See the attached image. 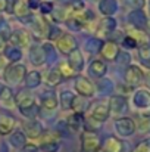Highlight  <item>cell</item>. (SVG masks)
Instances as JSON below:
<instances>
[{
	"mask_svg": "<svg viewBox=\"0 0 150 152\" xmlns=\"http://www.w3.org/2000/svg\"><path fill=\"white\" fill-rule=\"evenodd\" d=\"M25 75H27L25 65L24 64H18V62L7 65L4 68V71H3V80L6 81V84H12V86L19 84L21 81H24Z\"/></svg>",
	"mask_w": 150,
	"mask_h": 152,
	"instance_id": "cell-1",
	"label": "cell"
},
{
	"mask_svg": "<svg viewBox=\"0 0 150 152\" xmlns=\"http://www.w3.org/2000/svg\"><path fill=\"white\" fill-rule=\"evenodd\" d=\"M101 148V140L97 133L93 130H86L81 134V149L83 152H99Z\"/></svg>",
	"mask_w": 150,
	"mask_h": 152,
	"instance_id": "cell-2",
	"label": "cell"
},
{
	"mask_svg": "<svg viewBox=\"0 0 150 152\" xmlns=\"http://www.w3.org/2000/svg\"><path fill=\"white\" fill-rule=\"evenodd\" d=\"M115 129H116L119 136H124V137L133 136L136 132V123L130 117H122V118H118L115 121Z\"/></svg>",
	"mask_w": 150,
	"mask_h": 152,
	"instance_id": "cell-3",
	"label": "cell"
},
{
	"mask_svg": "<svg viewBox=\"0 0 150 152\" xmlns=\"http://www.w3.org/2000/svg\"><path fill=\"white\" fill-rule=\"evenodd\" d=\"M91 120H94L96 123H104L109 115H110V109H109V103L106 102H97L94 103L93 109H91Z\"/></svg>",
	"mask_w": 150,
	"mask_h": 152,
	"instance_id": "cell-4",
	"label": "cell"
},
{
	"mask_svg": "<svg viewBox=\"0 0 150 152\" xmlns=\"http://www.w3.org/2000/svg\"><path fill=\"white\" fill-rule=\"evenodd\" d=\"M56 46H57V49L62 52V53L69 55L71 52H74L77 49V40L71 34H62L56 40Z\"/></svg>",
	"mask_w": 150,
	"mask_h": 152,
	"instance_id": "cell-5",
	"label": "cell"
},
{
	"mask_svg": "<svg viewBox=\"0 0 150 152\" xmlns=\"http://www.w3.org/2000/svg\"><path fill=\"white\" fill-rule=\"evenodd\" d=\"M143 80V71L137 65H130L125 71V83L128 87H136Z\"/></svg>",
	"mask_w": 150,
	"mask_h": 152,
	"instance_id": "cell-6",
	"label": "cell"
},
{
	"mask_svg": "<svg viewBox=\"0 0 150 152\" xmlns=\"http://www.w3.org/2000/svg\"><path fill=\"white\" fill-rule=\"evenodd\" d=\"M75 90L78 92L80 96L91 98L93 93H94V86L87 77H78L75 80Z\"/></svg>",
	"mask_w": 150,
	"mask_h": 152,
	"instance_id": "cell-7",
	"label": "cell"
},
{
	"mask_svg": "<svg viewBox=\"0 0 150 152\" xmlns=\"http://www.w3.org/2000/svg\"><path fill=\"white\" fill-rule=\"evenodd\" d=\"M128 108V102L125 96H121V95H115L110 98L109 101V109H110V114L113 115H121L127 111Z\"/></svg>",
	"mask_w": 150,
	"mask_h": 152,
	"instance_id": "cell-8",
	"label": "cell"
},
{
	"mask_svg": "<svg viewBox=\"0 0 150 152\" xmlns=\"http://www.w3.org/2000/svg\"><path fill=\"white\" fill-rule=\"evenodd\" d=\"M16 126V118L7 112H1L0 114V134L1 136H7L15 130Z\"/></svg>",
	"mask_w": 150,
	"mask_h": 152,
	"instance_id": "cell-9",
	"label": "cell"
},
{
	"mask_svg": "<svg viewBox=\"0 0 150 152\" xmlns=\"http://www.w3.org/2000/svg\"><path fill=\"white\" fill-rule=\"evenodd\" d=\"M24 134L30 139H38L41 137V134L44 133V127L41 126V123L36 121V120H31L28 123L24 124Z\"/></svg>",
	"mask_w": 150,
	"mask_h": 152,
	"instance_id": "cell-10",
	"label": "cell"
},
{
	"mask_svg": "<svg viewBox=\"0 0 150 152\" xmlns=\"http://www.w3.org/2000/svg\"><path fill=\"white\" fill-rule=\"evenodd\" d=\"M15 105L18 106V109H24V108H28V106H33L36 105L34 102V96L30 93L28 89H22L16 93L15 96Z\"/></svg>",
	"mask_w": 150,
	"mask_h": 152,
	"instance_id": "cell-11",
	"label": "cell"
},
{
	"mask_svg": "<svg viewBox=\"0 0 150 152\" xmlns=\"http://www.w3.org/2000/svg\"><path fill=\"white\" fill-rule=\"evenodd\" d=\"M128 22L131 25H134V28H138V30H143L147 27V16L143 10L140 9H136L133 12H130L128 15Z\"/></svg>",
	"mask_w": 150,
	"mask_h": 152,
	"instance_id": "cell-12",
	"label": "cell"
},
{
	"mask_svg": "<svg viewBox=\"0 0 150 152\" xmlns=\"http://www.w3.org/2000/svg\"><path fill=\"white\" fill-rule=\"evenodd\" d=\"M9 43L12 46H16V48H25L30 45V34L25 30H16L10 34Z\"/></svg>",
	"mask_w": 150,
	"mask_h": 152,
	"instance_id": "cell-13",
	"label": "cell"
},
{
	"mask_svg": "<svg viewBox=\"0 0 150 152\" xmlns=\"http://www.w3.org/2000/svg\"><path fill=\"white\" fill-rule=\"evenodd\" d=\"M133 102L136 105V108L138 109H147L150 108V92L149 90H144V89H140L134 93L133 96Z\"/></svg>",
	"mask_w": 150,
	"mask_h": 152,
	"instance_id": "cell-14",
	"label": "cell"
},
{
	"mask_svg": "<svg viewBox=\"0 0 150 152\" xmlns=\"http://www.w3.org/2000/svg\"><path fill=\"white\" fill-rule=\"evenodd\" d=\"M30 61L36 65V66H40L46 62V53L44 49L38 45H33L30 48Z\"/></svg>",
	"mask_w": 150,
	"mask_h": 152,
	"instance_id": "cell-15",
	"label": "cell"
},
{
	"mask_svg": "<svg viewBox=\"0 0 150 152\" xmlns=\"http://www.w3.org/2000/svg\"><path fill=\"white\" fill-rule=\"evenodd\" d=\"M100 53H101L103 59H106V61H115L118 58V55H119L118 45L115 42H106V43H103V48H101Z\"/></svg>",
	"mask_w": 150,
	"mask_h": 152,
	"instance_id": "cell-16",
	"label": "cell"
},
{
	"mask_svg": "<svg viewBox=\"0 0 150 152\" xmlns=\"http://www.w3.org/2000/svg\"><path fill=\"white\" fill-rule=\"evenodd\" d=\"M12 12H13L18 18H21V19H24V21L30 19V15H31V13H30V7H28V4H27L25 0H16V1H13Z\"/></svg>",
	"mask_w": 150,
	"mask_h": 152,
	"instance_id": "cell-17",
	"label": "cell"
},
{
	"mask_svg": "<svg viewBox=\"0 0 150 152\" xmlns=\"http://www.w3.org/2000/svg\"><path fill=\"white\" fill-rule=\"evenodd\" d=\"M68 64H69V66H71L75 72H77V71H81V69L84 68V58H83L81 52L78 50V49H75L74 52L69 53Z\"/></svg>",
	"mask_w": 150,
	"mask_h": 152,
	"instance_id": "cell-18",
	"label": "cell"
},
{
	"mask_svg": "<svg viewBox=\"0 0 150 152\" xmlns=\"http://www.w3.org/2000/svg\"><path fill=\"white\" fill-rule=\"evenodd\" d=\"M49 27L50 25H46L44 21L41 18H34L33 19V33L37 39H41L44 36L49 34Z\"/></svg>",
	"mask_w": 150,
	"mask_h": 152,
	"instance_id": "cell-19",
	"label": "cell"
},
{
	"mask_svg": "<svg viewBox=\"0 0 150 152\" xmlns=\"http://www.w3.org/2000/svg\"><path fill=\"white\" fill-rule=\"evenodd\" d=\"M99 10L104 16H110L118 10V1L116 0H100Z\"/></svg>",
	"mask_w": 150,
	"mask_h": 152,
	"instance_id": "cell-20",
	"label": "cell"
},
{
	"mask_svg": "<svg viewBox=\"0 0 150 152\" xmlns=\"http://www.w3.org/2000/svg\"><path fill=\"white\" fill-rule=\"evenodd\" d=\"M9 143L13 146V148H24L27 145V136L24 134V132L21 130H13L10 133V137H9Z\"/></svg>",
	"mask_w": 150,
	"mask_h": 152,
	"instance_id": "cell-21",
	"label": "cell"
},
{
	"mask_svg": "<svg viewBox=\"0 0 150 152\" xmlns=\"http://www.w3.org/2000/svg\"><path fill=\"white\" fill-rule=\"evenodd\" d=\"M3 56H4L9 62L15 64V62L21 61V58H22V50H21L19 48H16V46L9 45V46H6V48H4V50H3Z\"/></svg>",
	"mask_w": 150,
	"mask_h": 152,
	"instance_id": "cell-22",
	"label": "cell"
},
{
	"mask_svg": "<svg viewBox=\"0 0 150 152\" xmlns=\"http://www.w3.org/2000/svg\"><path fill=\"white\" fill-rule=\"evenodd\" d=\"M83 124H84V117H83V114H78V112H74V114L69 115L68 120H66V126H68L72 132H78V130L83 127Z\"/></svg>",
	"mask_w": 150,
	"mask_h": 152,
	"instance_id": "cell-23",
	"label": "cell"
},
{
	"mask_svg": "<svg viewBox=\"0 0 150 152\" xmlns=\"http://www.w3.org/2000/svg\"><path fill=\"white\" fill-rule=\"evenodd\" d=\"M115 28H116V21H115L113 18L107 16V18H104V19L100 22L97 34H99V36H106V34L115 31Z\"/></svg>",
	"mask_w": 150,
	"mask_h": 152,
	"instance_id": "cell-24",
	"label": "cell"
},
{
	"mask_svg": "<svg viewBox=\"0 0 150 152\" xmlns=\"http://www.w3.org/2000/svg\"><path fill=\"white\" fill-rule=\"evenodd\" d=\"M122 142L116 137H107L103 145V152H122Z\"/></svg>",
	"mask_w": 150,
	"mask_h": 152,
	"instance_id": "cell-25",
	"label": "cell"
},
{
	"mask_svg": "<svg viewBox=\"0 0 150 152\" xmlns=\"http://www.w3.org/2000/svg\"><path fill=\"white\" fill-rule=\"evenodd\" d=\"M24 81H25L28 89H36L41 84V75L38 71H30V72H27Z\"/></svg>",
	"mask_w": 150,
	"mask_h": 152,
	"instance_id": "cell-26",
	"label": "cell"
},
{
	"mask_svg": "<svg viewBox=\"0 0 150 152\" xmlns=\"http://www.w3.org/2000/svg\"><path fill=\"white\" fill-rule=\"evenodd\" d=\"M41 105H43L44 109L53 111V109L57 106V98H56V95L51 93V92L43 93V95H41Z\"/></svg>",
	"mask_w": 150,
	"mask_h": 152,
	"instance_id": "cell-27",
	"label": "cell"
},
{
	"mask_svg": "<svg viewBox=\"0 0 150 152\" xmlns=\"http://www.w3.org/2000/svg\"><path fill=\"white\" fill-rule=\"evenodd\" d=\"M88 71H90L91 75L100 78V77H103V75L106 74L107 66H106V64H104L103 61H93L91 65H90V68H88Z\"/></svg>",
	"mask_w": 150,
	"mask_h": 152,
	"instance_id": "cell-28",
	"label": "cell"
},
{
	"mask_svg": "<svg viewBox=\"0 0 150 152\" xmlns=\"http://www.w3.org/2000/svg\"><path fill=\"white\" fill-rule=\"evenodd\" d=\"M87 108H88V101H87V98H84V96H75V98H74L71 109H74V111L78 112V114H83Z\"/></svg>",
	"mask_w": 150,
	"mask_h": 152,
	"instance_id": "cell-29",
	"label": "cell"
},
{
	"mask_svg": "<svg viewBox=\"0 0 150 152\" xmlns=\"http://www.w3.org/2000/svg\"><path fill=\"white\" fill-rule=\"evenodd\" d=\"M0 102L6 108L15 106V96H13V92L10 90V87H4V90H3V93L0 96Z\"/></svg>",
	"mask_w": 150,
	"mask_h": 152,
	"instance_id": "cell-30",
	"label": "cell"
},
{
	"mask_svg": "<svg viewBox=\"0 0 150 152\" xmlns=\"http://www.w3.org/2000/svg\"><path fill=\"white\" fill-rule=\"evenodd\" d=\"M101 48H103V42L100 39H88L86 42V50L88 53H91V55L99 53L101 50Z\"/></svg>",
	"mask_w": 150,
	"mask_h": 152,
	"instance_id": "cell-31",
	"label": "cell"
},
{
	"mask_svg": "<svg viewBox=\"0 0 150 152\" xmlns=\"http://www.w3.org/2000/svg\"><path fill=\"white\" fill-rule=\"evenodd\" d=\"M62 80L63 78H62V74H60L59 68H51L50 72L47 74V78H46V81H47L49 86H57Z\"/></svg>",
	"mask_w": 150,
	"mask_h": 152,
	"instance_id": "cell-32",
	"label": "cell"
},
{
	"mask_svg": "<svg viewBox=\"0 0 150 152\" xmlns=\"http://www.w3.org/2000/svg\"><path fill=\"white\" fill-rule=\"evenodd\" d=\"M74 93L69 92V90H63L60 93V105H62V109H71L72 106V101H74Z\"/></svg>",
	"mask_w": 150,
	"mask_h": 152,
	"instance_id": "cell-33",
	"label": "cell"
},
{
	"mask_svg": "<svg viewBox=\"0 0 150 152\" xmlns=\"http://www.w3.org/2000/svg\"><path fill=\"white\" fill-rule=\"evenodd\" d=\"M127 34H128V37H131V39H134L136 42H143L144 45H146V42H147V34L143 31V30H138V28H130L128 31H127Z\"/></svg>",
	"mask_w": 150,
	"mask_h": 152,
	"instance_id": "cell-34",
	"label": "cell"
},
{
	"mask_svg": "<svg viewBox=\"0 0 150 152\" xmlns=\"http://www.w3.org/2000/svg\"><path fill=\"white\" fill-rule=\"evenodd\" d=\"M97 89H99V92L101 95H109L113 90V84L109 78H103L97 83Z\"/></svg>",
	"mask_w": 150,
	"mask_h": 152,
	"instance_id": "cell-35",
	"label": "cell"
},
{
	"mask_svg": "<svg viewBox=\"0 0 150 152\" xmlns=\"http://www.w3.org/2000/svg\"><path fill=\"white\" fill-rule=\"evenodd\" d=\"M57 68H59V71H60V74H62V78H71V77H74V74H75V71L69 66L68 62H60Z\"/></svg>",
	"mask_w": 150,
	"mask_h": 152,
	"instance_id": "cell-36",
	"label": "cell"
},
{
	"mask_svg": "<svg viewBox=\"0 0 150 152\" xmlns=\"http://www.w3.org/2000/svg\"><path fill=\"white\" fill-rule=\"evenodd\" d=\"M40 148L43 152H57L59 151V143L56 140H43Z\"/></svg>",
	"mask_w": 150,
	"mask_h": 152,
	"instance_id": "cell-37",
	"label": "cell"
},
{
	"mask_svg": "<svg viewBox=\"0 0 150 152\" xmlns=\"http://www.w3.org/2000/svg\"><path fill=\"white\" fill-rule=\"evenodd\" d=\"M19 112H21L24 117H27V118H30V120H34V118L38 115V108H37V105H33V106L19 109Z\"/></svg>",
	"mask_w": 150,
	"mask_h": 152,
	"instance_id": "cell-38",
	"label": "cell"
},
{
	"mask_svg": "<svg viewBox=\"0 0 150 152\" xmlns=\"http://www.w3.org/2000/svg\"><path fill=\"white\" fill-rule=\"evenodd\" d=\"M138 56H140V59H141V64L143 62H146V61H149L150 59V45H141L140 48H138Z\"/></svg>",
	"mask_w": 150,
	"mask_h": 152,
	"instance_id": "cell-39",
	"label": "cell"
},
{
	"mask_svg": "<svg viewBox=\"0 0 150 152\" xmlns=\"http://www.w3.org/2000/svg\"><path fill=\"white\" fill-rule=\"evenodd\" d=\"M66 25L72 31H80L83 28V22L78 18H69V19H66Z\"/></svg>",
	"mask_w": 150,
	"mask_h": 152,
	"instance_id": "cell-40",
	"label": "cell"
},
{
	"mask_svg": "<svg viewBox=\"0 0 150 152\" xmlns=\"http://www.w3.org/2000/svg\"><path fill=\"white\" fill-rule=\"evenodd\" d=\"M71 10L75 12V13H83L86 10V6H84V1L83 0H71V4H69Z\"/></svg>",
	"mask_w": 150,
	"mask_h": 152,
	"instance_id": "cell-41",
	"label": "cell"
},
{
	"mask_svg": "<svg viewBox=\"0 0 150 152\" xmlns=\"http://www.w3.org/2000/svg\"><path fill=\"white\" fill-rule=\"evenodd\" d=\"M133 152H150V139H144L138 142Z\"/></svg>",
	"mask_w": 150,
	"mask_h": 152,
	"instance_id": "cell-42",
	"label": "cell"
},
{
	"mask_svg": "<svg viewBox=\"0 0 150 152\" xmlns=\"http://www.w3.org/2000/svg\"><path fill=\"white\" fill-rule=\"evenodd\" d=\"M43 49H44V53H46V59H49V61H54V59H56L54 48H53L50 43H46V45L43 46Z\"/></svg>",
	"mask_w": 150,
	"mask_h": 152,
	"instance_id": "cell-43",
	"label": "cell"
},
{
	"mask_svg": "<svg viewBox=\"0 0 150 152\" xmlns=\"http://www.w3.org/2000/svg\"><path fill=\"white\" fill-rule=\"evenodd\" d=\"M60 36H62L60 30H59L57 27H54V25H50L49 27V34H47V37H49L50 40H57Z\"/></svg>",
	"mask_w": 150,
	"mask_h": 152,
	"instance_id": "cell-44",
	"label": "cell"
},
{
	"mask_svg": "<svg viewBox=\"0 0 150 152\" xmlns=\"http://www.w3.org/2000/svg\"><path fill=\"white\" fill-rule=\"evenodd\" d=\"M127 4L134 7V10H136V9H141L146 4V0H127Z\"/></svg>",
	"mask_w": 150,
	"mask_h": 152,
	"instance_id": "cell-45",
	"label": "cell"
},
{
	"mask_svg": "<svg viewBox=\"0 0 150 152\" xmlns=\"http://www.w3.org/2000/svg\"><path fill=\"white\" fill-rule=\"evenodd\" d=\"M122 45H124V48H127V49H134L136 46H137V42L134 40V39H131V37H125L124 39V42H122Z\"/></svg>",
	"mask_w": 150,
	"mask_h": 152,
	"instance_id": "cell-46",
	"label": "cell"
},
{
	"mask_svg": "<svg viewBox=\"0 0 150 152\" xmlns=\"http://www.w3.org/2000/svg\"><path fill=\"white\" fill-rule=\"evenodd\" d=\"M53 10V3H50V1H44L43 4H41V12L44 13V15H47Z\"/></svg>",
	"mask_w": 150,
	"mask_h": 152,
	"instance_id": "cell-47",
	"label": "cell"
},
{
	"mask_svg": "<svg viewBox=\"0 0 150 152\" xmlns=\"http://www.w3.org/2000/svg\"><path fill=\"white\" fill-rule=\"evenodd\" d=\"M27 4H28V7H30V10L33 9H37V7H40L41 6V0H27Z\"/></svg>",
	"mask_w": 150,
	"mask_h": 152,
	"instance_id": "cell-48",
	"label": "cell"
},
{
	"mask_svg": "<svg viewBox=\"0 0 150 152\" xmlns=\"http://www.w3.org/2000/svg\"><path fill=\"white\" fill-rule=\"evenodd\" d=\"M116 59H118L119 64H128V61H130L131 58H130V55H127V53H119Z\"/></svg>",
	"mask_w": 150,
	"mask_h": 152,
	"instance_id": "cell-49",
	"label": "cell"
},
{
	"mask_svg": "<svg viewBox=\"0 0 150 152\" xmlns=\"http://www.w3.org/2000/svg\"><path fill=\"white\" fill-rule=\"evenodd\" d=\"M38 149H37V146H34V145H25L24 148H22V152H37Z\"/></svg>",
	"mask_w": 150,
	"mask_h": 152,
	"instance_id": "cell-50",
	"label": "cell"
},
{
	"mask_svg": "<svg viewBox=\"0 0 150 152\" xmlns=\"http://www.w3.org/2000/svg\"><path fill=\"white\" fill-rule=\"evenodd\" d=\"M7 66V59L3 56V55H0V72L1 71H4V68Z\"/></svg>",
	"mask_w": 150,
	"mask_h": 152,
	"instance_id": "cell-51",
	"label": "cell"
},
{
	"mask_svg": "<svg viewBox=\"0 0 150 152\" xmlns=\"http://www.w3.org/2000/svg\"><path fill=\"white\" fill-rule=\"evenodd\" d=\"M7 10V0H0V12Z\"/></svg>",
	"mask_w": 150,
	"mask_h": 152,
	"instance_id": "cell-52",
	"label": "cell"
},
{
	"mask_svg": "<svg viewBox=\"0 0 150 152\" xmlns=\"http://www.w3.org/2000/svg\"><path fill=\"white\" fill-rule=\"evenodd\" d=\"M143 78H144V81H146V84L150 87V72H146V74H143Z\"/></svg>",
	"mask_w": 150,
	"mask_h": 152,
	"instance_id": "cell-53",
	"label": "cell"
},
{
	"mask_svg": "<svg viewBox=\"0 0 150 152\" xmlns=\"http://www.w3.org/2000/svg\"><path fill=\"white\" fill-rule=\"evenodd\" d=\"M4 48H6V40L0 36V52L1 50H4Z\"/></svg>",
	"mask_w": 150,
	"mask_h": 152,
	"instance_id": "cell-54",
	"label": "cell"
},
{
	"mask_svg": "<svg viewBox=\"0 0 150 152\" xmlns=\"http://www.w3.org/2000/svg\"><path fill=\"white\" fill-rule=\"evenodd\" d=\"M4 87H6V86H4L3 83H0V96H1V93H3V90H4Z\"/></svg>",
	"mask_w": 150,
	"mask_h": 152,
	"instance_id": "cell-55",
	"label": "cell"
},
{
	"mask_svg": "<svg viewBox=\"0 0 150 152\" xmlns=\"http://www.w3.org/2000/svg\"><path fill=\"white\" fill-rule=\"evenodd\" d=\"M149 132H150V115H149Z\"/></svg>",
	"mask_w": 150,
	"mask_h": 152,
	"instance_id": "cell-56",
	"label": "cell"
},
{
	"mask_svg": "<svg viewBox=\"0 0 150 152\" xmlns=\"http://www.w3.org/2000/svg\"><path fill=\"white\" fill-rule=\"evenodd\" d=\"M62 1H71V0H62Z\"/></svg>",
	"mask_w": 150,
	"mask_h": 152,
	"instance_id": "cell-57",
	"label": "cell"
},
{
	"mask_svg": "<svg viewBox=\"0 0 150 152\" xmlns=\"http://www.w3.org/2000/svg\"><path fill=\"white\" fill-rule=\"evenodd\" d=\"M149 4H150V1H149Z\"/></svg>",
	"mask_w": 150,
	"mask_h": 152,
	"instance_id": "cell-58",
	"label": "cell"
}]
</instances>
